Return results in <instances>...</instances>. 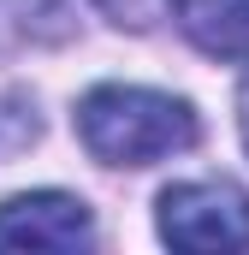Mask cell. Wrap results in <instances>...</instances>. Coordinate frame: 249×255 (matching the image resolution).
Segmentation results:
<instances>
[{
    "label": "cell",
    "instance_id": "cell-1",
    "mask_svg": "<svg viewBox=\"0 0 249 255\" xmlns=\"http://www.w3.org/2000/svg\"><path fill=\"white\" fill-rule=\"evenodd\" d=\"M77 136L101 166H154L166 154H184L202 136V125L196 107L178 95L101 83L77 101Z\"/></svg>",
    "mask_w": 249,
    "mask_h": 255
},
{
    "label": "cell",
    "instance_id": "cell-2",
    "mask_svg": "<svg viewBox=\"0 0 249 255\" xmlns=\"http://www.w3.org/2000/svg\"><path fill=\"white\" fill-rule=\"evenodd\" d=\"M160 238L172 250H249V196L226 178L160 190Z\"/></svg>",
    "mask_w": 249,
    "mask_h": 255
},
{
    "label": "cell",
    "instance_id": "cell-3",
    "mask_svg": "<svg viewBox=\"0 0 249 255\" xmlns=\"http://www.w3.org/2000/svg\"><path fill=\"white\" fill-rule=\"evenodd\" d=\"M95 244V220L65 190H30L0 202V250H83Z\"/></svg>",
    "mask_w": 249,
    "mask_h": 255
},
{
    "label": "cell",
    "instance_id": "cell-4",
    "mask_svg": "<svg viewBox=\"0 0 249 255\" xmlns=\"http://www.w3.org/2000/svg\"><path fill=\"white\" fill-rule=\"evenodd\" d=\"M172 12L208 60H249V0H178Z\"/></svg>",
    "mask_w": 249,
    "mask_h": 255
},
{
    "label": "cell",
    "instance_id": "cell-5",
    "mask_svg": "<svg viewBox=\"0 0 249 255\" xmlns=\"http://www.w3.org/2000/svg\"><path fill=\"white\" fill-rule=\"evenodd\" d=\"M36 136H42L36 107H30L24 95H0V160H6V154H18V148H30Z\"/></svg>",
    "mask_w": 249,
    "mask_h": 255
},
{
    "label": "cell",
    "instance_id": "cell-6",
    "mask_svg": "<svg viewBox=\"0 0 249 255\" xmlns=\"http://www.w3.org/2000/svg\"><path fill=\"white\" fill-rule=\"evenodd\" d=\"M119 30H154L160 18H172V6L178 0H95Z\"/></svg>",
    "mask_w": 249,
    "mask_h": 255
},
{
    "label": "cell",
    "instance_id": "cell-7",
    "mask_svg": "<svg viewBox=\"0 0 249 255\" xmlns=\"http://www.w3.org/2000/svg\"><path fill=\"white\" fill-rule=\"evenodd\" d=\"M238 125H244V148H249V77H244V95H238Z\"/></svg>",
    "mask_w": 249,
    "mask_h": 255
}]
</instances>
